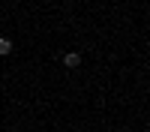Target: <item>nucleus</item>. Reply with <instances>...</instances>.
Returning a JSON list of instances; mask_svg holds the SVG:
<instances>
[{"instance_id": "1", "label": "nucleus", "mask_w": 150, "mask_h": 132, "mask_svg": "<svg viewBox=\"0 0 150 132\" xmlns=\"http://www.w3.org/2000/svg\"><path fill=\"white\" fill-rule=\"evenodd\" d=\"M63 63H66L69 69H75V66H81V54H78V51H69V54H63Z\"/></svg>"}, {"instance_id": "2", "label": "nucleus", "mask_w": 150, "mask_h": 132, "mask_svg": "<svg viewBox=\"0 0 150 132\" xmlns=\"http://www.w3.org/2000/svg\"><path fill=\"white\" fill-rule=\"evenodd\" d=\"M12 51V42L9 39H3V36H0V54H9Z\"/></svg>"}]
</instances>
